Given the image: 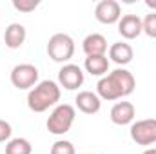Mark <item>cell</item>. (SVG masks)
I'll return each mask as SVG.
<instances>
[{"label": "cell", "instance_id": "obj_1", "mask_svg": "<svg viewBox=\"0 0 156 154\" xmlns=\"http://www.w3.org/2000/svg\"><path fill=\"white\" fill-rule=\"evenodd\" d=\"M134 87H136V80L133 76V73L123 67H118L98 80L96 94L100 96V100L113 102V100H120V98L133 94Z\"/></svg>", "mask_w": 156, "mask_h": 154}, {"label": "cell", "instance_id": "obj_2", "mask_svg": "<svg viewBox=\"0 0 156 154\" xmlns=\"http://www.w3.org/2000/svg\"><path fill=\"white\" fill-rule=\"evenodd\" d=\"M62 89L55 80H42L27 93V107L33 113H45L60 102Z\"/></svg>", "mask_w": 156, "mask_h": 154}, {"label": "cell", "instance_id": "obj_3", "mask_svg": "<svg viewBox=\"0 0 156 154\" xmlns=\"http://www.w3.org/2000/svg\"><path fill=\"white\" fill-rule=\"evenodd\" d=\"M75 118H76V111H75L73 105L60 103V105H56L51 111V114H49L47 121H45V127H47V131L51 134L62 136V134L71 131V127L75 123Z\"/></svg>", "mask_w": 156, "mask_h": 154}, {"label": "cell", "instance_id": "obj_4", "mask_svg": "<svg viewBox=\"0 0 156 154\" xmlns=\"http://www.w3.org/2000/svg\"><path fill=\"white\" fill-rule=\"evenodd\" d=\"M47 54L53 62L67 64L75 54V40L66 33H56L47 42Z\"/></svg>", "mask_w": 156, "mask_h": 154}, {"label": "cell", "instance_id": "obj_5", "mask_svg": "<svg viewBox=\"0 0 156 154\" xmlns=\"http://www.w3.org/2000/svg\"><path fill=\"white\" fill-rule=\"evenodd\" d=\"M131 140L136 145H154L156 143V118H145V120H138L131 123L129 129Z\"/></svg>", "mask_w": 156, "mask_h": 154}, {"label": "cell", "instance_id": "obj_6", "mask_svg": "<svg viewBox=\"0 0 156 154\" xmlns=\"http://www.w3.org/2000/svg\"><path fill=\"white\" fill-rule=\"evenodd\" d=\"M38 69L33 64H18L11 69V83L13 87H16L18 91H26V89H33L38 83Z\"/></svg>", "mask_w": 156, "mask_h": 154}, {"label": "cell", "instance_id": "obj_7", "mask_svg": "<svg viewBox=\"0 0 156 154\" xmlns=\"http://www.w3.org/2000/svg\"><path fill=\"white\" fill-rule=\"evenodd\" d=\"M83 71L76 64H64L58 71V85L67 91H76L78 87L83 85Z\"/></svg>", "mask_w": 156, "mask_h": 154}, {"label": "cell", "instance_id": "obj_8", "mask_svg": "<svg viewBox=\"0 0 156 154\" xmlns=\"http://www.w3.org/2000/svg\"><path fill=\"white\" fill-rule=\"evenodd\" d=\"M94 18L105 26L118 24L122 18V5L116 0H102L94 7Z\"/></svg>", "mask_w": 156, "mask_h": 154}, {"label": "cell", "instance_id": "obj_9", "mask_svg": "<svg viewBox=\"0 0 156 154\" xmlns=\"http://www.w3.org/2000/svg\"><path fill=\"white\" fill-rule=\"evenodd\" d=\"M109 116H111V121L115 125H120V127L131 125L134 121V118H136V107L131 102H116L113 105Z\"/></svg>", "mask_w": 156, "mask_h": 154}, {"label": "cell", "instance_id": "obj_10", "mask_svg": "<svg viewBox=\"0 0 156 154\" xmlns=\"http://www.w3.org/2000/svg\"><path fill=\"white\" fill-rule=\"evenodd\" d=\"M118 33L122 35V38L125 40H134L144 33L142 27V18L138 15H123L118 22Z\"/></svg>", "mask_w": 156, "mask_h": 154}, {"label": "cell", "instance_id": "obj_11", "mask_svg": "<svg viewBox=\"0 0 156 154\" xmlns=\"http://www.w3.org/2000/svg\"><path fill=\"white\" fill-rule=\"evenodd\" d=\"M75 103L83 114H96L102 109V100L93 91H80L75 98Z\"/></svg>", "mask_w": 156, "mask_h": 154}, {"label": "cell", "instance_id": "obj_12", "mask_svg": "<svg viewBox=\"0 0 156 154\" xmlns=\"http://www.w3.org/2000/svg\"><path fill=\"white\" fill-rule=\"evenodd\" d=\"M82 49L85 53V56H98V54H105L107 53V40L100 33H91L87 35L82 42Z\"/></svg>", "mask_w": 156, "mask_h": 154}, {"label": "cell", "instance_id": "obj_13", "mask_svg": "<svg viewBox=\"0 0 156 154\" xmlns=\"http://www.w3.org/2000/svg\"><path fill=\"white\" fill-rule=\"evenodd\" d=\"M26 27L18 22H13L5 27V33H4V42H5V47L9 49H20L26 42Z\"/></svg>", "mask_w": 156, "mask_h": 154}, {"label": "cell", "instance_id": "obj_14", "mask_svg": "<svg viewBox=\"0 0 156 154\" xmlns=\"http://www.w3.org/2000/svg\"><path fill=\"white\" fill-rule=\"evenodd\" d=\"M133 58H134V51L127 42H116L109 47V60L115 62L116 65H127L133 62Z\"/></svg>", "mask_w": 156, "mask_h": 154}, {"label": "cell", "instance_id": "obj_15", "mask_svg": "<svg viewBox=\"0 0 156 154\" xmlns=\"http://www.w3.org/2000/svg\"><path fill=\"white\" fill-rule=\"evenodd\" d=\"M83 67L89 75L93 76L104 78L109 73V58L105 54H98V56H87L83 62Z\"/></svg>", "mask_w": 156, "mask_h": 154}, {"label": "cell", "instance_id": "obj_16", "mask_svg": "<svg viewBox=\"0 0 156 154\" xmlns=\"http://www.w3.org/2000/svg\"><path fill=\"white\" fill-rule=\"evenodd\" d=\"M33 145L26 138H13L5 145V154H31Z\"/></svg>", "mask_w": 156, "mask_h": 154}, {"label": "cell", "instance_id": "obj_17", "mask_svg": "<svg viewBox=\"0 0 156 154\" xmlns=\"http://www.w3.org/2000/svg\"><path fill=\"white\" fill-rule=\"evenodd\" d=\"M142 27L149 38H156V11H151L149 15H145V18L142 20Z\"/></svg>", "mask_w": 156, "mask_h": 154}, {"label": "cell", "instance_id": "obj_18", "mask_svg": "<svg viewBox=\"0 0 156 154\" xmlns=\"http://www.w3.org/2000/svg\"><path fill=\"white\" fill-rule=\"evenodd\" d=\"M51 154H76V151L69 140H58L51 145Z\"/></svg>", "mask_w": 156, "mask_h": 154}, {"label": "cell", "instance_id": "obj_19", "mask_svg": "<svg viewBox=\"0 0 156 154\" xmlns=\"http://www.w3.org/2000/svg\"><path fill=\"white\" fill-rule=\"evenodd\" d=\"M38 0H13V7L20 13H31L38 7Z\"/></svg>", "mask_w": 156, "mask_h": 154}, {"label": "cell", "instance_id": "obj_20", "mask_svg": "<svg viewBox=\"0 0 156 154\" xmlns=\"http://www.w3.org/2000/svg\"><path fill=\"white\" fill-rule=\"evenodd\" d=\"M11 134H13V127H11V123L5 121V120H0V143L9 142V140H11Z\"/></svg>", "mask_w": 156, "mask_h": 154}, {"label": "cell", "instance_id": "obj_21", "mask_svg": "<svg viewBox=\"0 0 156 154\" xmlns=\"http://www.w3.org/2000/svg\"><path fill=\"white\" fill-rule=\"evenodd\" d=\"M145 5L149 9H156V0H145Z\"/></svg>", "mask_w": 156, "mask_h": 154}, {"label": "cell", "instance_id": "obj_22", "mask_svg": "<svg viewBox=\"0 0 156 154\" xmlns=\"http://www.w3.org/2000/svg\"><path fill=\"white\" fill-rule=\"evenodd\" d=\"M142 154H156V149H153V147H149V149H145Z\"/></svg>", "mask_w": 156, "mask_h": 154}]
</instances>
